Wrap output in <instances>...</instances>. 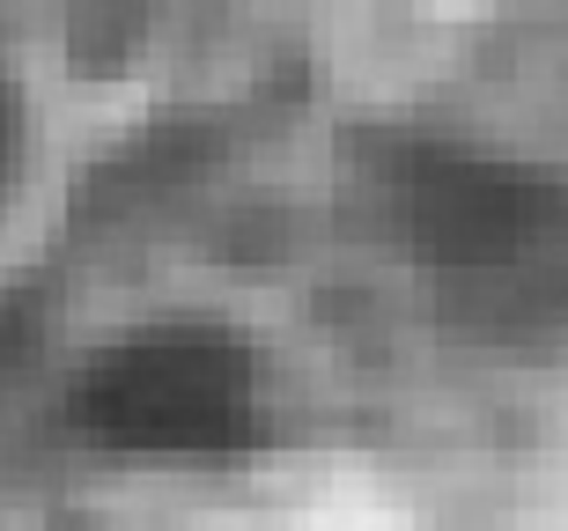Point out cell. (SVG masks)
<instances>
[{
	"mask_svg": "<svg viewBox=\"0 0 568 531\" xmlns=\"http://www.w3.org/2000/svg\"><path fill=\"white\" fill-rule=\"evenodd\" d=\"M392 222L428 303L480 347L568 340V177L465 149L392 171Z\"/></svg>",
	"mask_w": 568,
	"mask_h": 531,
	"instance_id": "obj_1",
	"label": "cell"
},
{
	"mask_svg": "<svg viewBox=\"0 0 568 531\" xmlns=\"http://www.w3.org/2000/svg\"><path fill=\"white\" fill-rule=\"evenodd\" d=\"M67 413L119 458H236L266 436V369L230 325L170 318L97 347Z\"/></svg>",
	"mask_w": 568,
	"mask_h": 531,
	"instance_id": "obj_2",
	"label": "cell"
},
{
	"mask_svg": "<svg viewBox=\"0 0 568 531\" xmlns=\"http://www.w3.org/2000/svg\"><path fill=\"white\" fill-rule=\"evenodd\" d=\"M16 141H22V119H16V89L0 82V192H8V171H16Z\"/></svg>",
	"mask_w": 568,
	"mask_h": 531,
	"instance_id": "obj_3",
	"label": "cell"
}]
</instances>
